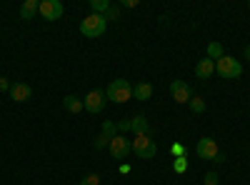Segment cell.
<instances>
[{
	"label": "cell",
	"instance_id": "6da1fadb",
	"mask_svg": "<svg viewBox=\"0 0 250 185\" xmlns=\"http://www.w3.org/2000/svg\"><path fill=\"white\" fill-rule=\"evenodd\" d=\"M215 73L225 80H235L243 75V65L240 60H235L233 55H223L220 60H215Z\"/></svg>",
	"mask_w": 250,
	"mask_h": 185
},
{
	"label": "cell",
	"instance_id": "7a4b0ae2",
	"mask_svg": "<svg viewBox=\"0 0 250 185\" xmlns=\"http://www.w3.org/2000/svg\"><path fill=\"white\" fill-rule=\"evenodd\" d=\"M105 28H108L105 15H95V13L85 15V20L80 23V33L85 38H100L103 33H105Z\"/></svg>",
	"mask_w": 250,
	"mask_h": 185
},
{
	"label": "cell",
	"instance_id": "3957f363",
	"mask_svg": "<svg viewBox=\"0 0 250 185\" xmlns=\"http://www.w3.org/2000/svg\"><path fill=\"white\" fill-rule=\"evenodd\" d=\"M105 95H108V100H113V103H128V100L133 98V85L128 83V80L118 78V80H113V83L105 88Z\"/></svg>",
	"mask_w": 250,
	"mask_h": 185
},
{
	"label": "cell",
	"instance_id": "277c9868",
	"mask_svg": "<svg viewBox=\"0 0 250 185\" xmlns=\"http://www.w3.org/2000/svg\"><path fill=\"white\" fill-rule=\"evenodd\" d=\"M133 143V153L140 158V160H153L158 155V145H155V140H150L148 135H135Z\"/></svg>",
	"mask_w": 250,
	"mask_h": 185
},
{
	"label": "cell",
	"instance_id": "5b68a950",
	"mask_svg": "<svg viewBox=\"0 0 250 185\" xmlns=\"http://www.w3.org/2000/svg\"><path fill=\"white\" fill-rule=\"evenodd\" d=\"M105 90H90L85 98H83V105H85V110L88 113H93V115H98V113H103V108H105Z\"/></svg>",
	"mask_w": 250,
	"mask_h": 185
},
{
	"label": "cell",
	"instance_id": "8992f818",
	"mask_svg": "<svg viewBox=\"0 0 250 185\" xmlns=\"http://www.w3.org/2000/svg\"><path fill=\"white\" fill-rule=\"evenodd\" d=\"M108 150H110V155H113L115 160H125V158H128V153H133V143L125 138V135H115V138L110 140Z\"/></svg>",
	"mask_w": 250,
	"mask_h": 185
},
{
	"label": "cell",
	"instance_id": "52a82bcc",
	"mask_svg": "<svg viewBox=\"0 0 250 185\" xmlns=\"http://www.w3.org/2000/svg\"><path fill=\"white\" fill-rule=\"evenodd\" d=\"M195 153H198V158H203V160H215L218 158V153H220V148H218V140H213V138H200L198 140V145H195Z\"/></svg>",
	"mask_w": 250,
	"mask_h": 185
},
{
	"label": "cell",
	"instance_id": "ba28073f",
	"mask_svg": "<svg viewBox=\"0 0 250 185\" xmlns=\"http://www.w3.org/2000/svg\"><path fill=\"white\" fill-rule=\"evenodd\" d=\"M40 15L45 20H60L62 13H65V5L60 3V0H40Z\"/></svg>",
	"mask_w": 250,
	"mask_h": 185
},
{
	"label": "cell",
	"instance_id": "9c48e42d",
	"mask_svg": "<svg viewBox=\"0 0 250 185\" xmlns=\"http://www.w3.org/2000/svg\"><path fill=\"white\" fill-rule=\"evenodd\" d=\"M170 95L175 103H180V105H185V103H190L193 98V88L185 83V80H173L170 83Z\"/></svg>",
	"mask_w": 250,
	"mask_h": 185
},
{
	"label": "cell",
	"instance_id": "30bf717a",
	"mask_svg": "<svg viewBox=\"0 0 250 185\" xmlns=\"http://www.w3.org/2000/svg\"><path fill=\"white\" fill-rule=\"evenodd\" d=\"M33 98V88L28 83H13L10 85V100L15 103H28Z\"/></svg>",
	"mask_w": 250,
	"mask_h": 185
},
{
	"label": "cell",
	"instance_id": "8fae6325",
	"mask_svg": "<svg viewBox=\"0 0 250 185\" xmlns=\"http://www.w3.org/2000/svg\"><path fill=\"white\" fill-rule=\"evenodd\" d=\"M213 73H215V60H210V58L198 60V65H195V75H198L200 80H208Z\"/></svg>",
	"mask_w": 250,
	"mask_h": 185
},
{
	"label": "cell",
	"instance_id": "7c38bea8",
	"mask_svg": "<svg viewBox=\"0 0 250 185\" xmlns=\"http://www.w3.org/2000/svg\"><path fill=\"white\" fill-rule=\"evenodd\" d=\"M130 133H135V135H148V133H150V123H148V118H145V115H135V118H130Z\"/></svg>",
	"mask_w": 250,
	"mask_h": 185
},
{
	"label": "cell",
	"instance_id": "4fadbf2b",
	"mask_svg": "<svg viewBox=\"0 0 250 185\" xmlns=\"http://www.w3.org/2000/svg\"><path fill=\"white\" fill-rule=\"evenodd\" d=\"M62 108H65L68 113H73V115H78V113L85 110V105H83V98H78V95H65V98H62Z\"/></svg>",
	"mask_w": 250,
	"mask_h": 185
},
{
	"label": "cell",
	"instance_id": "5bb4252c",
	"mask_svg": "<svg viewBox=\"0 0 250 185\" xmlns=\"http://www.w3.org/2000/svg\"><path fill=\"white\" fill-rule=\"evenodd\" d=\"M40 10V0H25L23 5H20V18L23 20H33Z\"/></svg>",
	"mask_w": 250,
	"mask_h": 185
},
{
	"label": "cell",
	"instance_id": "9a60e30c",
	"mask_svg": "<svg viewBox=\"0 0 250 185\" xmlns=\"http://www.w3.org/2000/svg\"><path fill=\"white\" fill-rule=\"evenodd\" d=\"M133 98L135 100H150L153 98V85L150 83H138V85H133Z\"/></svg>",
	"mask_w": 250,
	"mask_h": 185
},
{
	"label": "cell",
	"instance_id": "2e32d148",
	"mask_svg": "<svg viewBox=\"0 0 250 185\" xmlns=\"http://www.w3.org/2000/svg\"><path fill=\"white\" fill-rule=\"evenodd\" d=\"M110 0H90V13H95V15H105L108 10H110Z\"/></svg>",
	"mask_w": 250,
	"mask_h": 185
},
{
	"label": "cell",
	"instance_id": "e0dca14e",
	"mask_svg": "<svg viewBox=\"0 0 250 185\" xmlns=\"http://www.w3.org/2000/svg\"><path fill=\"white\" fill-rule=\"evenodd\" d=\"M225 53H223V45L218 43V40H213V43H208V50H205V58L210 60H220Z\"/></svg>",
	"mask_w": 250,
	"mask_h": 185
},
{
	"label": "cell",
	"instance_id": "ac0fdd59",
	"mask_svg": "<svg viewBox=\"0 0 250 185\" xmlns=\"http://www.w3.org/2000/svg\"><path fill=\"white\" fill-rule=\"evenodd\" d=\"M100 133L105 135L108 140H113V138H115V133H118L115 123H113V120H103V128H100Z\"/></svg>",
	"mask_w": 250,
	"mask_h": 185
},
{
	"label": "cell",
	"instance_id": "d6986e66",
	"mask_svg": "<svg viewBox=\"0 0 250 185\" xmlns=\"http://www.w3.org/2000/svg\"><path fill=\"white\" fill-rule=\"evenodd\" d=\"M173 170L178 175H183L188 170V155H180V158H173Z\"/></svg>",
	"mask_w": 250,
	"mask_h": 185
},
{
	"label": "cell",
	"instance_id": "ffe728a7",
	"mask_svg": "<svg viewBox=\"0 0 250 185\" xmlns=\"http://www.w3.org/2000/svg\"><path fill=\"white\" fill-rule=\"evenodd\" d=\"M188 105H190V110L195 113V115H200V113H205V100L203 98H190V103H188Z\"/></svg>",
	"mask_w": 250,
	"mask_h": 185
},
{
	"label": "cell",
	"instance_id": "44dd1931",
	"mask_svg": "<svg viewBox=\"0 0 250 185\" xmlns=\"http://www.w3.org/2000/svg\"><path fill=\"white\" fill-rule=\"evenodd\" d=\"M108 145H110V140L103 135V133H100V135L95 138V143H93V148H95V150H103V148H108Z\"/></svg>",
	"mask_w": 250,
	"mask_h": 185
},
{
	"label": "cell",
	"instance_id": "7402d4cb",
	"mask_svg": "<svg viewBox=\"0 0 250 185\" xmlns=\"http://www.w3.org/2000/svg\"><path fill=\"white\" fill-rule=\"evenodd\" d=\"M170 153H173V158L188 155V150H185V145H183V143H173V145H170Z\"/></svg>",
	"mask_w": 250,
	"mask_h": 185
},
{
	"label": "cell",
	"instance_id": "603a6c76",
	"mask_svg": "<svg viewBox=\"0 0 250 185\" xmlns=\"http://www.w3.org/2000/svg\"><path fill=\"white\" fill-rule=\"evenodd\" d=\"M80 185H100V175L98 173H90V175H85L80 180Z\"/></svg>",
	"mask_w": 250,
	"mask_h": 185
},
{
	"label": "cell",
	"instance_id": "cb8c5ba5",
	"mask_svg": "<svg viewBox=\"0 0 250 185\" xmlns=\"http://www.w3.org/2000/svg\"><path fill=\"white\" fill-rule=\"evenodd\" d=\"M203 185H218V173H215V170L205 173V178H203Z\"/></svg>",
	"mask_w": 250,
	"mask_h": 185
},
{
	"label": "cell",
	"instance_id": "d4e9b609",
	"mask_svg": "<svg viewBox=\"0 0 250 185\" xmlns=\"http://www.w3.org/2000/svg\"><path fill=\"white\" fill-rule=\"evenodd\" d=\"M120 18V8L118 5H110V10L105 13V20H118Z\"/></svg>",
	"mask_w": 250,
	"mask_h": 185
},
{
	"label": "cell",
	"instance_id": "484cf974",
	"mask_svg": "<svg viewBox=\"0 0 250 185\" xmlns=\"http://www.w3.org/2000/svg\"><path fill=\"white\" fill-rule=\"evenodd\" d=\"M115 128H118L120 133H130V120H120V123H115Z\"/></svg>",
	"mask_w": 250,
	"mask_h": 185
},
{
	"label": "cell",
	"instance_id": "4316f807",
	"mask_svg": "<svg viewBox=\"0 0 250 185\" xmlns=\"http://www.w3.org/2000/svg\"><path fill=\"white\" fill-rule=\"evenodd\" d=\"M10 85H13L10 80H8V78H3V75H0V93H10Z\"/></svg>",
	"mask_w": 250,
	"mask_h": 185
},
{
	"label": "cell",
	"instance_id": "83f0119b",
	"mask_svg": "<svg viewBox=\"0 0 250 185\" xmlns=\"http://www.w3.org/2000/svg\"><path fill=\"white\" fill-rule=\"evenodd\" d=\"M120 5L128 8V10H133V8H138V0H120Z\"/></svg>",
	"mask_w": 250,
	"mask_h": 185
},
{
	"label": "cell",
	"instance_id": "f1b7e54d",
	"mask_svg": "<svg viewBox=\"0 0 250 185\" xmlns=\"http://www.w3.org/2000/svg\"><path fill=\"white\" fill-rule=\"evenodd\" d=\"M120 173H123V175L130 173V165H128V163H123V165H120Z\"/></svg>",
	"mask_w": 250,
	"mask_h": 185
},
{
	"label": "cell",
	"instance_id": "f546056e",
	"mask_svg": "<svg viewBox=\"0 0 250 185\" xmlns=\"http://www.w3.org/2000/svg\"><path fill=\"white\" fill-rule=\"evenodd\" d=\"M213 163H218V165H220V163H225V153H218V158Z\"/></svg>",
	"mask_w": 250,
	"mask_h": 185
},
{
	"label": "cell",
	"instance_id": "4dcf8cb0",
	"mask_svg": "<svg viewBox=\"0 0 250 185\" xmlns=\"http://www.w3.org/2000/svg\"><path fill=\"white\" fill-rule=\"evenodd\" d=\"M245 60L250 63V45H245Z\"/></svg>",
	"mask_w": 250,
	"mask_h": 185
}]
</instances>
